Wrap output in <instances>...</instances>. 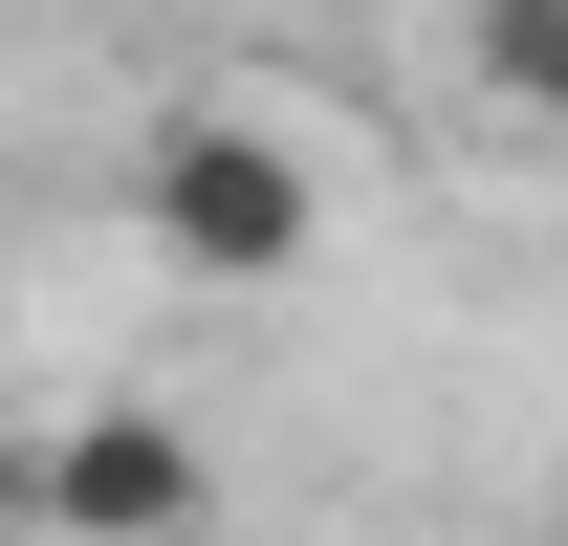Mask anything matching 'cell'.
<instances>
[{
	"label": "cell",
	"mask_w": 568,
	"mask_h": 546,
	"mask_svg": "<svg viewBox=\"0 0 568 546\" xmlns=\"http://www.w3.org/2000/svg\"><path fill=\"white\" fill-rule=\"evenodd\" d=\"M132 241H175L197 284H284L306 241H328V175H306L263 110H175L153 175H132Z\"/></svg>",
	"instance_id": "6da1fadb"
},
{
	"label": "cell",
	"mask_w": 568,
	"mask_h": 546,
	"mask_svg": "<svg viewBox=\"0 0 568 546\" xmlns=\"http://www.w3.org/2000/svg\"><path fill=\"white\" fill-rule=\"evenodd\" d=\"M44 525L67 546H175L197 525V437H175V415H67V437H44Z\"/></svg>",
	"instance_id": "7a4b0ae2"
},
{
	"label": "cell",
	"mask_w": 568,
	"mask_h": 546,
	"mask_svg": "<svg viewBox=\"0 0 568 546\" xmlns=\"http://www.w3.org/2000/svg\"><path fill=\"white\" fill-rule=\"evenodd\" d=\"M481 67H503V110L568 132V0H481Z\"/></svg>",
	"instance_id": "3957f363"
}]
</instances>
